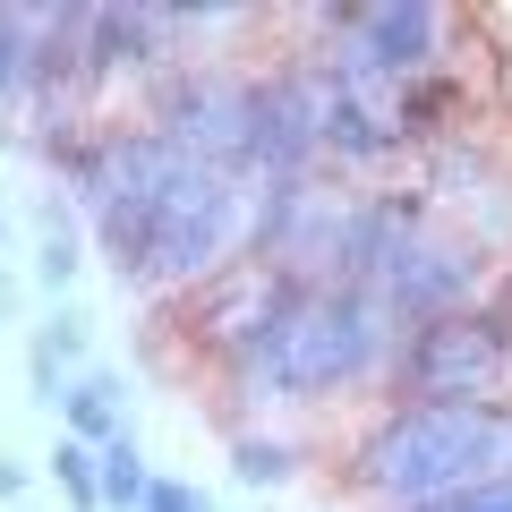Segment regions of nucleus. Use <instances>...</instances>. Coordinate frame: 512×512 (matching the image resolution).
<instances>
[{"instance_id": "412c9836", "label": "nucleus", "mask_w": 512, "mask_h": 512, "mask_svg": "<svg viewBox=\"0 0 512 512\" xmlns=\"http://www.w3.org/2000/svg\"><path fill=\"white\" fill-rule=\"evenodd\" d=\"M487 325H495V342H504V359H512V316H487Z\"/></svg>"}, {"instance_id": "0eeeda50", "label": "nucleus", "mask_w": 512, "mask_h": 512, "mask_svg": "<svg viewBox=\"0 0 512 512\" xmlns=\"http://www.w3.org/2000/svg\"><path fill=\"white\" fill-rule=\"evenodd\" d=\"M470 282H478V265H470V256L410 239V248H402V265H393V274L376 282V308H393L402 325H427V316H453L461 299H470Z\"/></svg>"}, {"instance_id": "dca6fc26", "label": "nucleus", "mask_w": 512, "mask_h": 512, "mask_svg": "<svg viewBox=\"0 0 512 512\" xmlns=\"http://www.w3.org/2000/svg\"><path fill=\"white\" fill-rule=\"evenodd\" d=\"M43 282H52V291H69V274H77V239H69V214H60V205H43Z\"/></svg>"}, {"instance_id": "20e7f679", "label": "nucleus", "mask_w": 512, "mask_h": 512, "mask_svg": "<svg viewBox=\"0 0 512 512\" xmlns=\"http://www.w3.org/2000/svg\"><path fill=\"white\" fill-rule=\"evenodd\" d=\"M495 367H504V342H495L487 308H453V316H427V325H402V342H393V376L419 402H487Z\"/></svg>"}, {"instance_id": "f3484780", "label": "nucleus", "mask_w": 512, "mask_h": 512, "mask_svg": "<svg viewBox=\"0 0 512 512\" xmlns=\"http://www.w3.org/2000/svg\"><path fill=\"white\" fill-rule=\"evenodd\" d=\"M402 512H512V478H478V487L427 495V504H402Z\"/></svg>"}, {"instance_id": "2eb2a0df", "label": "nucleus", "mask_w": 512, "mask_h": 512, "mask_svg": "<svg viewBox=\"0 0 512 512\" xmlns=\"http://www.w3.org/2000/svg\"><path fill=\"white\" fill-rule=\"evenodd\" d=\"M26 52H35V18L26 9H0V94L26 86Z\"/></svg>"}, {"instance_id": "aec40b11", "label": "nucleus", "mask_w": 512, "mask_h": 512, "mask_svg": "<svg viewBox=\"0 0 512 512\" xmlns=\"http://www.w3.org/2000/svg\"><path fill=\"white\" fill-rule=\"evenodd\" d=\"M26 487V461H0V495H18Z\"/></svg>"}, {"instance_id": "39448f33", "label": "nucleus", "mask_w": 512, "mask_h": 512, "mask_svg": "<svg viewBox=\"0 0 512 512\" xmlns=\"http://www.w3.org/2000/svg\"><path fill=\"white\" fill-rule=\"evenodd\" d=\"M325 26L342 35L333 77H359V86H410V77L436 60L444 18L427 0H384V9H325Z\"/></svg>"}, {"instance_id": "423d86ee", "label": "nucleus", "mask_w": 512, "mask_h": 512, "mask_svg": "<svg viewBox=\"0 0 512 512\" xmlns=\"http://www.w3.org/2000/svg\"><path fill=\"white\" fill-rule=\"evenodd\" d=\"M316 111H325V94L308 77H265V86H248L239 94V163L291 180L308 163V146H316Z\"/></svg>"}, {"instance_id": "9b49d317", "label": "nucleus", "mask_w": 512, "mask_h": 512, "mask_svg": "<svg viewBox=\"0 0 512 512\" xmlns=\"http://www.w3.org/2000/svg\"><path fill=\"white\" fill-rule=\"evenodd\" d=\"M60 410H69V436H77V444L128 436V427H120V376H77L69 393H60Z\"/></svg>"}, {"instance_id": "f03ea898", "label": "nucleus", "mask_w": 512, "mask_h": 512, "mask_svg": "<svg viewBox=\"0 0 512 512\" xmlns=\"http://www.w3.org/2000/svg\"><path fill=\"white\" fill-rule=\"evenodd\" d=\"M239 376H256L274 402H316V393H342L367 367L384 359V308L367 291H316L299 274H274L248 299L231 333H222Z\"/></svg>"}, {"instance_id": "4be33fe9", "label": "nucleus", "mask_w": 512, "mask_h": 512, "mask_svg": "<svg viewBox=\"0 0 512 512\" xmlns=\"http://www.w3.org/2000/svg\"><path fill=\"white\" fill-rule=\"evenodd\" d=\"M487 316H512V274H504V291H495V308Z\"/></svg>"}, {"instance_id": "9d476101", "label": "nucleus", "mask_w": 512, "mask_h": 512, "mask_svg": "<svg viewBox=\"0 0 512 512\" xmlns=\"http://www.w3.org/2000/svg\"><path fill=\"white\" fill-rule=\"evenodd\" d=\"M26 77H35V86H69V77H86V9H52V18H35Z\"/></svg>"}, {"instance_id": "ddd939ff", "label": "nucleus", "mask_w": 512, "mask_h": 512, "mask_svg": "<svg viewBox=\"0 0 512 512\" xmlns=\"http://www.w3.org/2000/svg\"><path fill=\"white\" fill-rule=\"evenodd\" d=\"M52 478L69 487V504H77V512H103V478H94V453H86L77 436H60V444H52Z\"/></svg>"}, {"instance_id": "6ab92c4d", "label": "nucleus", "mask_w": 512, "mask_h": 512, "mask_svg": "<svg viewBox=\"0 0 512 512\" xmlns=\"http://www.w3.org/2000/svg\"><path fill=\"white\" fill-rule=\"evenodd\" d=\"M146 512H214V504H205L197 487H180V478H154V487H146Z\"/></svg>"}, {"instance_id": "7ed1b4c3", "label": "nucleus", "mask_w": 512, "mask_h": 512, "mask_svg": "<svg viewBox=\"0 0 512 512\" xmlns=\"http://www.w3.org/2000/svg\"><path fill=\"white\" fill-rule=\"evenodd\" d=\"M512 427L495 402H402L384 427H367L359 444V478L393 504H427V495L478 487L504 461Z\"/></svg>"}, {"instance_id": "6e6552de", "label": "nucleus", "mask_w": 512, "mask_h": 512, "mask_svg": "<svg viewBox=\"0 0 512 512\" xmlns=\"http://www.w3.org/2000/svg\"><path fill=\"white\" fill-rule=\"evenodd\" d=\"M171 18L163 9H86V77H111V69H146L163 52Z\"/></svg>"}, {"instance_id": "4468645a", "label": "nucleus", "mask_w": 512, "mask_h": 512, "mask_svg": "<svg viewBox=\"0 0 512 512\" xmlns=\"http://www.w3.org/2000/svg\"><path fill=\"white\" fill-rule=\"evenodd\" d=\"M231 470L248 478V487H282V478H291V453H282L274 436H239L231 444Z\"/></svg>"}, {"instance_id": "f8f14e48", "label": "nucleus", "mask_w": 512, "mask_h": 512, "mask_svg": "<svg viewBox=\"0 0 512 512\" xmlns=\"http://www.w3.org/2000/svg\"><path fill=\"white\" fill-rule=\"evenodd\" d=\"M94 478H103V504H111V512H146L154 470H146V453H137L128 436H111L103 453H94Z\"/></svg>"}, {"instance_id": "1a4fd4ad", "label": "nucleus", "mask_w": 512, "mask_h": 512, "mask_svg": "<svg viewBox=\"0 0 512 512\" xmlns=\"http://www.w3.org/2000/svg\"><path fill=\"white\" fill-rule=\"evenodd\" d=\"M316 137H325V146H342V154H384V146H393V120L376 111V86H359V77H325Z\"/></svg>"}, {"instance_id": "f257e3e1", "label": "nucleus", "mask_w": 512, "mask_h": 512, "mask_svg": "<svg viewBox=\"0 0 512 512\" xmlns=\"http://www.w3.org/2000/svg\"><path fill=\"white\" fill-rule=\"evenodd\" d=\"M231 231H239L231 171L188 163L171 137H111L94 239L120 282H188L231 248Z\"/></svg>"}, {"instance_id": "a211bd4d", "label": "nucleus", "mask_w": 512, "mask_h": 512, "mask_svg": "<svg viewBox=\"0 0 512 512\" xmlns=\"http://www.w3.org/2000/svg\"><path fill=\"white\" fill-rule=\"evenodd\" d=\"M444 103H453V86H444V77H427V86H410V94H402V111H393V137H427Z\"/></svg>"}]
</instances>
